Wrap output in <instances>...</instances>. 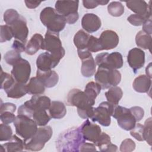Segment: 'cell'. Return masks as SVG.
Returning a JSON list of instances; mask_svg holds the SVG:
<instances>
[{"label": "cell", "mask_w": 152, "mask_h": 152, "mask_svg": "<svg viewBox=\"0 0 152 152\" xmlns=\"http://www.w3.org/2000/svg\"><path fill=\"white\" fill-rule=\"evenodd\" d=\"M131 113L135 118L136 122H139L142 119L144 115L143 109L140 106H134L129 109Z\"/></svg>", "instance_id": "47"}, {"label": "cell", "mask_w": 152, "mask_h": 152, "mask_svg": "<svg viewBox=\"0 0 152 152\" xmlns=\"http://www.w3.org/2000/svg\"><path fill=\"white\" fill-rule=\"evenodd\" d=\"M148 18H147L146 17L142 15L136 14L130 15L127 18L128 21L132 25L135 26H140L142 25L144 22Z\"/></svg>", "instance_id": "45"}, {"label": "cell", "mask_w": 152, "mask_h": 152, "mask_svg": "<svg viewBox=\"0 0 152 152\" xmlns=\"http://www.w3.org/2000/svg\"><path fill=\"white\" fill-rule=\"evenodd\" d=\"M104 94L108 102L113 105H118L122 97L123 92L122 89L116 86L110 87Z\"/></svg>", "instance_id": "29"}, {"label": "cell", "mask_w": 152, "mask_h": 152, "mask_svg": "<svg viewBox=\"0 0 152 152\" xmlns=\"http://www.w3.org/2000/svg\"><path fill=\"white\" fill-rule=\"evenodd\" d=\"M81 26L87 32L91 33L97 31L102 26L100 18L94 14L87 13L82 18Z\"/></svg>", "instance_id": "19"}, {"label": "cell", "mask_w": 152, "mask_h": 152, "mask_svg": "<svg viewBox=\"0 0 152 152\" xmlns=\"http://www.w3.org/2000/svg\"><path fill=\"white\" fill-rule=\"evenodd\" d=\"M40 19L47 30L59 33L65 27V18L60 15L54 8L48 7L45 8L40 14Z\"/></svg>", "instance_id": "3"}, {"label": "cell", "mask_w": 152, "mask_h": 152, "mask_svg": "<svg viewBox=\"0 0 152 152\" xmlns=\"http://www.w3.org/2000/svg\"><path fill=\"white\" fill-rule=\"evenodd\" d=\"M25 45L26 44L21 42V41L15 39L14 40L13 44L12 45V48H13V49H14L19 52H22L25 51V50H26Z\"/></svg>", "instance_id": "51"}, {"label": "cell", "mask_w": 152, "mask_h": 152, "mask_svg": "<svg viewBox=\"0 0 152 152\" xmlns=\"http://www.w3.org/2000/svg\"><path fill=\"white\" fill-rule=\"evenodd\" d=\"M113 104H112L108 102H102L98 107H94L93 115L91 119L93 122H97L100 125L104 126H108L110 124V116L112 115L114 107Z\"/></svg>", "instance_id": "11"}, {"label": "cell", "mask_w": 152, "mask_h": 152, "mask_svg": "<svg viewBox=\"0 0 152 152\" xmlns=\"http://www.w3.org/2000/svg\"><path fill=\"white\" fill-rule=\"evenodd\" d=\"M4 60L5 62L11 65H14L17 62H18L21 58L20 52L12 49L10 51H8L4 56Z\"/></svg>", "instance_id": "36"}, {"label": "cell", "mask_w": 152, "mask_h": 152, "mask_svg": "<svg viewBox=\"0 0 152 152\" xmlns=\"http://www.w3.org/2000/svg\"><path fill=\"white\" fill-rule=\"evenodd\" d=\"M127 61L129 66L133 69L134 73L142 68L145 63V53L138 48L131 49L128 54Z\"/></svg>", "instance_id": "15"}, {"label": "cell", "mask_w": 152, "mask_h": 152, "mask_svg": "<svg viewBox=\"0 0 152 152\" xmlns=\"http://www.w3.org/2000/svg\"><path fill=\"white\" fill-rule=\"evenodd\" d=\"M101 48L103 50H110L116 48L119 39L117 33L110 30L103 31L99 39Z\"/></svg>", "instance_id": "16"}, {"label": "cell", "mask_w": 152, "mask_h": 152, "mask_svg": "<svg viewBox=\"0 0 152 152\" xmlns=\"http://www.w3.org/2000/svg\"><path fill=\"white\" fill-rule=\"evenodd\" d=\"M94 79L102 89L116 86L121 81V74L115 69L99 67L94 75Z\"/></svg>", "instance_id": "5"}, {"label": "cell", "mask_w": 152, "mask_h": 152, "mask_svg": "<svg viewBox=\"0 0 152 152\" xmlns=\"http://www.w3.org/2000/svg\"><path fill=\"white\" fill-rule=\"evenodd\" d=\"M16 110V106L12 103H1L0 107V113L4 111H10L14 113Z\"/></svg>", "instance_id": "48"}, {"label": "cell", "mask_w": 152, "mask_h": 152, "mask_svg": "<svg viewBox=\"0 0 152 152\" xmlns=\"http://www.w3.org/2000/svg\"><path fill=\"white\" fill-rule=\"evenodd\" d=\"M143 126L144 139L150 145H151V118H148Z\"/></svg>", "instance_id": "43"}, {"label": "cell", "mask_w": 152, "mask_h": 152, "mask_svg": "<svg viewBox=\"0 0 152 152\" xmlns=\"http://www.w3.org/2000/svg\"><path fill=\"white\" fill-rule=\"evenodd\" d=\"M95 62L99 67L115 69L121 68L124 63L122 55L118 52L99 53L96 56Z\"/></svg>", "instance_id": "10"}, {"label": "cell", "mask_w": 152, "mask_h": 152, "mask_svg": "<svg viewBox=\"0 0 152 152\" xmlns=\"http://www.w3.org/2000/svg\"><path fill=\"white\" fill-rule=\"evenodd\" d=\"M151 78L146 75H140L135 78L132 87L138 93H147L151 87Z\"/></svg>", "instance_id": "23"}, {"label": "cell", "mask_w": 152, "mask_h": 152, "mask_svg": "<svg viewBox=\"0 0 152 152\" xmlns=\"http://www.w3.org/2000/svg\"><path fill=\"white\" fill-rule=\"evenodd\" d=\"M50 116L46 112V110L38 109L33 112L32 119L35 121L37 125L45 126L50 120Z\"/></svg>", "instance_id": "33"}, {"label": "cell", "mask_w": 152, "mask_h": 152, "mask_svg": "<svg viewBox=\"0 0 152 152\" xmlns=\"http://www.w3.org/2000/svg\"><path fill=\"white\" fill-rule=\"evenodd\" d=\"M59 61L60 60L54 57L50 53L46 52L39 55L36 59V65L37 69L48 71L55 68Z\"/></svg>", "instance_id": "17"}, {"label": "cell", "mask_w": 152, "mask_h": 152, "mask_svg": "<svg viewBox=\"0 0 152 152\" xmlns=\"http://www.w3.org/2000/svg\"><path fill=\"white\" fill-rule=\"evenodd\" d=\"M130 134L135 139L139 141H144V126L140 124H135V126L131 129Z\"/></svg>", "instance_id": "39"}, {"label": "cell", "mask_w": 152, "mask_h": 152, "mask_svg": "<svg viewBox=\"0 0 152 152\" xmlns=\"http://www.w3.org/2000/svg\"><path fill=\"white\" fill-rule=\"evenodd\" d=\"M24 2L27 8L30 9H33L37 7L42 2L38 1H25Z\"/></svg>", "instance_id": "54"}, {"label": "cell", "mask_w": 152, "mask_h": 152, "mask_svg": "<svg viewBox=\"0 0 152 152\" xmlns=\"http://www.w3.org/2000/svg\"><path fill=\"white\" fill-rule=\"evenodd\" d=\"M118 150V147L112 144L111 142L107 145L102 150V151H116Z\"/></svg>", "instance_id": "55"}, {"label": "cell", "mask_w": 152, "mask_h": 152, "mask_svg": "<svg viewBox=\"0 0 152 152\" xmlns=\"http://www.w3.org/2000/svg\"><path fill=\"white\" fill-rule=\"evenodd\" d=\"M1 148H3V152L22 151L24 148V141L21 140L17 135H12L8 142L2 144Z\"/></svg>", "instance_id": "24"}, {"label": "cell", "mask_w": 152, "mask_h": 152, "mask_svg": "<svg viewBox=\"0 0 152 152\" xmlns=\"http://www.w3.org/2000/svg\"><path fill=\"white\" fill-rule=\"evenodd\" d=\"M112 116L117 120L118 125L124 130L129 131L135 125L136 120L129 109L115 105L113 107Z\"/></svg>", "instance_id": "9"}, {"label": "cell", "mask_w": 152, "mask_h": 152, "mask_svg": "<svg viewBox=\"0 0 152 152\" xmlns=\"http://www.w3.org/2000/svg\"><path fill=\"white\" fill-rule=\"evenodd\" d=\"M11 73L17 82L26 84L31 73L30 64L27 60L21 58L13 65Z\"/></svg>", "instance_id": "12"}, {"label": "cell", "mask_w": 152, "mask_h": 152, "mask_svg": "<svg viewBox=\"0 0 152 152\" xmlns=\"http://www.w3.org/2000/svg\"><path fill=\"white\" fill-rule=\"evenodd\" d=\"M44 38L39 33L34 34L26 46L25 52L29 55L35 54L40 49L42 48Z\"/></svg>", "instance_id": "22"}, {"label": "cell", "mask_w": 152, "mask_h": 152, "mask_svg": "<svg viewBox=\"0 0 152 152\" xmlns=\"http://www.w3.org/2000/svg\"><path fill=\"white\" fill-rule=\"evenodd\" d=\"M1 88L4 90V91L8 90L15 82L13 77L11 75L4 72L2 68L1 71Z\"/></svg>", "instance_id": "35"}, {"label": "cell", "mask_w": 152, "mask_h": 152, "mask_svg": "<svg viewBox=\"0 0 152 152\" xmlns=\"http://www.w3.org/2000/svg\"><path fill=\"white\" fill-rule=\"evenodd\" d=\"M41 49L50 53L54 57L61 60L65 55V51L62 46L59 33L46 31Z\"/></svg>", "instance_id": "7"}, {"label": "cell", "mask_w": 152, "mask_h": 152, "mask_svg": "<svg viewBox=\"0 0 152 152\" xmlns=\"http://www.w3.org/2000/svg\"><path fill=\"white\" fill-rule=\"evenodd\" d=\"M5 91L8 97L12 99L21 98L28 93L27 86L25 84L20 83L16 81L11 87Z\"/></svg>", "instance_id": "25"}, {"label": "cell", "mask_w": 152, "mask_h": 152, "mask_svg": "<svg viewBox=\"0 0 152 152\" xmlns=\"http://www.w3.org/2000/svg\"><path fill=\"white\" fill-rule=\"evenodd\" d=\"M84 142L80 127L72 128L61 135L57 141V147L62 151H78Z\"/></svg>", "instance_id": "2"}, {"label": "cell", "mask_w": 152, "mask_h": 152, "mask_svg": "<svg viewBox=\"0 0 152 152\" xmlns=\"http://www.w3.org/2000/svg\"><path fill=\"white\" fill-rule=\"evenodd\" d=\"M49 115L53 119H61L66 113V109L65 104L59 101L51 102L49 108Z\"/></svg>", "instance_id": "26"}, {"label": "cell", "mask_w": 152, "mask_h": 152, "mask_svg": "<svg viewBox=\"0 0 152 152\" xmlns=\"http://www.w3.org/2000/svg\"><path fill=\"white\" fill-rule=\"evenodd\" d=\"M78 1H57L55 3V10L62 15L66 23L72 24L78 19Z\"/></svg>", "instance_id": "8"}, {"label": "cell", "mask_w": 152, "mask_h": 152, "mask_svg": "<svg viewBox=\"0 0 152 152\" xmlns=\"http://www.w3.org/2000/svg\"><path fill=\"white\" fill-rule=\"evenodd\" d=\"M12 137V131L10 126L1 124L0 125V141H9Z\"/></svg>", "instance_id": "38"}, {"label": "cell", "mask_w": 152, "mask_h": 152, "mask_svg": "<svg viewBox=\"0 0 152 152\" xmlns=\"http://www.w3.org/2000/svg\"><path fill=\"white\" fill-rule=\"evenodd\" d=\"M77 52H78V56L81 60H83L92 55L91 52L87 49H77Z\"/></svg>", "instance_id": "53"}, {"label": "cell", "mask_w": 152, "mask_h": 152, "mask_svg": "<svg viewBox=\"0 0 152 152\" xmlns=\"http://www.w3.org/2000/svg\"><path fill=\"white\" fill-rule=\"evenodd\" d=\"M107 11L113 17H119L124 12V7L120 2L113 1L108 5Z\"/></svg>", "instance_id": "34"}, {"label": "cell", "mask_w": 152, "mask_h": 152, "mask_svg": "<svg viewBox=\"0 0 152 152\" xmlns=\"http://www.w3.org/2000/svg\"><path fill=\"white\" fill-rule=\"evenodd\" d=\"M51 103L49 97L43 95H33L31 98L26 101L24 104L27 106L33 112L38 109H49Z\"/></svg>", "instance_id": "18"}, {"label": "cell", "mask_w": 152, "mask_h": 152, "mask_svg": "<svg viewBox=\"0 0 152 152\" xmlns=\"http://www.w3.org/2000/svg\"><path fill=\"white\" fill-rule=\"evenodd\" d=\"M145 73L146 75L149 78H151V63H150L145 68Z\"/></svg>", "instance_id": "56"}, {"label": "cell", "mask_w": 152, "mask_h": 152, "mask_svg": "<svg viewBox=\"0 0 152 152\" xmlns=\"http://www.w3.org/2000/svg\"><path fill=\"white\" fill-rule=\"evenodd\" d=\"M126 7L136 14L142 15L147 18H151V6L144 1H129L126 2Z\"/></svg>", "instance_id": "20"}, {"label": "cell", "mask_w": 152, "mask_h": 152, "mask_svg": "<svg viewBox=\"0 0 152 152\" xmlns=\"http://www.w3.org/2000/svg\"><path fill=\"white\" fill-rule=\"evenodd\" d=\"M87 49L90 52H96L102 50L99 39L92 35H90L87 43Z\"/></svg>", "instance_id": "40"}, {"label": "cell", "mask_w": 152, "mask_h": 152, "mask_svg": "<svg viewBox=\"0 0 152 152\" xmlns=\"http://www.w3.org/2000/svg\"><path fill=\"white\" fill-rule=\"evenodd\" d=\"M12 37H13V34L10 26L7 24L1 25V33H0L1 42L3 43L7 41H9L12 39Z\"/></svg>", "instance_id": "41"}, {"label": "cell", "mask_w": 152, "mask_h": 152, "mask_svg": "<svg viewBox=\"0 0 152 152\" xmlns=\"http://www.w3.org/2000/svg\"><path fill=\"white\" fill-rule=\"evenodd\" d=\"M21 15L14 9H8L4 14V20L7 25H11L15 21L20 18Z\"/></svg>", "instance_id": "37"}, {"label": "cell", "mask_w": 152, "mask_h": 152, "mask_svg": "<svg viewBox=\"0 0 152 152\" xmlns=\"http://www.w3.org/2000/svg\"><path fill=\"white\" fill-rule=\"evenodd\" d=\"M0 118L2 122L4 124L8 125L11 122H13L16 118L13 112L10 111H4L0 113Z\"/></svg>", "instance_id": "46"}, {"label": "cell", "mask_w": 152, "mask_h": 152, "mask_svg": "<svg viewBox=\"0 0 152 152\" xmlns=\"http://www.w3.org/2000/svg\"><path fill=\"white\" fill-rule=\"evenodd\" d=\"M66 104L68 106L77 107V112L79 116L83 119L91 118L94 103L92 102L84 91L78 88H73L68 93Z\"/></svg>", "instance_id": "1"}, {"label": "cell", "mask_w": 152, "mask_h": 152, "mask_svg": "<svg viewBox=\"0 0 152 152\" xmlns=\"http://www.w3.org/2000/svg\"><path fill=\"white\" fill-rule=\"evenodd\" d=\"M82 61L81 72L85 77H90L93 76L96 72V64L93 56L85 58Z\"/></svg>", "instance_id": "27"}, {"label": "cell", "mask_w": 152, "mask_h": 152, "mask_svg": "<svg viewBox=\"0 0 152 152\" xmlns=\"http://www.w3.org/2000/svg\"><path fill=\"white\" fill-rule=\"evenodd\" d=\"M135 148V142L130 138H126L122 142L120 145L119 150L122 152H130V151H134Z\"/></svg>", "instance_id": "44"}, {"label": "cell", "mask_w": 152, "mask_h": 152, "mask_svg": "<svg viewBox=\"0 0 152 152\" xmlns=\"http://www.w3.org/2000/svg\"><path fill=\"white\" fill-rule=\"evenodd\" d=\"M36 77L43 83L45 87L51 88L56 86L59 80L58 74L52 69L48 71L37 70Z\"/></svg>", "instance_id": "21"}, {"label": "cell", "mask_w": 152, "mask_h": 152, "mask_svg": "<svg viewBox=\"0 0 152 152\" xmlns=\"http://www.w3.org/2000/svg\"><path fill=\"white\" fill-rule=\"evenodd\" d=\"M9 26L11 28L15 39L26 44L28 34V28L25 18L21 15L18 19Z\"/></svg>", "instance_id": "13"}, {"label": "cell", "mask_w": 152, "mask_h": 152, "mask_svg": "<svg viewBox=\"0 0 152 152\" xmlns=\"http://www.w3.org/2000/svg\"><path fill=\"white\" fill-rule=\"evenodd\" d=\"M79 151H96V145L94 144L84 142L80 145Z\"/></svg>", "instance_id": "50"}, {"label": "cell", "mask_w": 152, "mask_h": 152, "mask_svg": "<svg viewBox=\"0 0 152 152\" xmlns=\"http://www.w3.org/2000/svg\"><path fill=\"white\" fill-rule=\"evenodd\" d=\"M53 134L50 126H43L38 128L35 134L31 138L24 140V149L28 151H37L41 150Z\"/></svg>", "instance_id": "4"}, {"label": "cell", "mask_w": 152, "mask_h": 152, "mask_svg": "<svg viewBox=\"0 0 152 152\" xmlns=\"http://www.w3.org/2000/svg\"><path fill=\"white\" fill-rule=\"evenodd\" d=\"M80 128L84 140L93 143L97 141L102 133L100 127L96 124L91 123L88 119L83 123Z\"/></svg>", "instance_id": "14"}, {"label": "cell", "mask_w": 152, "mask_h": 152, "mask_svg": "<svg viewBox=\"0 0 152 152\" xmlns=\"http://www.w3.org/2000/svg\"><path fill=\"white\" fill-rule=\"evenodd\" d=\"M111 141L109 135L105 132H102L97 141L94 144L95 145L98 146L100 151H102V150Z\"/></svg>", "instance_id": "42"}, {"label": "cell", "mask_w": 152, "mask_h": 152, "mask_svg": "<svg viewBox=\"0 0 152 152\" xmlns=\"http://www.w3.org/2000/svg\"><path fill=\"white\" fill-rule=\"evenodd\" d=\"M14 125L17 135L24 140L33 137L37 130V125L31 118L18 114L14 121Z\"/></svg>", "instance_id": "6"}, {"label": "cell", "mask_w": 152, "mask_h": 152, "mask_svg": "<svg viewBox=\"0 0 152 152\" xmlns=\"http://www.w3.org/2000/svg\"><path fill=\"white\" fill-rule=\"evenodd\" d=\"M90 36V35L83 30H80L76 33L74 37V43L77 49H87V45Z\"/></svg>", "instance_id": "30"}, {"label": "cell", "mask_w": 152, "mask_h": 152, "mask_svg": "<svg viewBox=\"0 0 152 152\" xmlns=\"http://www.w3.org/2000/svg\"><path fill=\"white\" fill-rule=\"evenodd\" d=\"M27 92L30 94L39 95L45 92V86L43 83L37 77L30 78L28 83L26 84Z\"/></svg>", "instance_id": "28"}, {"label": "cell", "mask_w": 152, "mask_h": 152, "mask_svg": "<svg viewBox=\"0 0 152 152\" xmlns=\"http://www.w3.org/2000/svg\"><path fill=\"white\" fill-rule=\"evenodd\" d=\"M101 89V86L97 83L91 81L88 83L86 86L84 93L89 99L95 103V99L100 93Z\"/></svg>", "instance_id": "31"}, {"label": "cell", "mask_w": 152, "mask_h": 152, "mask_svg": "<svg viewBox=\"0 0 152 152\" xmlns=\"http://www.w3.org/2000/svg\"><path fill=\"white\" fill-rule=\"evenodd\" d=\"M83 4L84 7L87 9H93L100 5L99 0H84Z\"/></svg>", "instance_id": "49"}, {"label": "cell", "mask_w": 152, "mask_h": 152, "mask_svg": "<svg viewBox=\"0 0 152 152\" xmlns=\"http://www.w3.org/2000/svg\"><path fill=\"white\" fill-rule=\"evenodd\" d=\"M142 30L149 35L151 34L152 28H151V18L146 20L144 22V23L142 24Z\"/></svg>", "instance_id": "52"}, {"label": "cell", "mask_w": 152, "mask_h": 152, "mask_svg": "<svg viewBox=\"0 0 152 152\" xmlns=\"http://www.w3.org/2000/svg\"><path fill=\"white\" fill-rule=\"evenodd\" d=\"M151 37L142 30L138 32L135 36V42L138 47L144 49H150L151 46Z\"/></svg>", "instance_id": "32"}]
</instances>
